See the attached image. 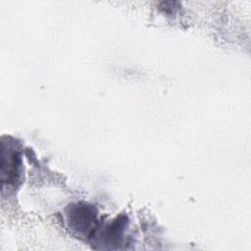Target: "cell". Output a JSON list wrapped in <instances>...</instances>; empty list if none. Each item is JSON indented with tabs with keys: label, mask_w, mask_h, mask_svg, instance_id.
Listing matches in <instances>:
<instances>
[{
	"label": "cell",
	"mask_w": 251,
	"mask_h": 251,
	"mask_svg": "<svg viewBox=\"0 0 251 251\" xmlns=\"http://www.w3.org/2000/svg\"><path fill=\"white\" fill-rule=\"evenodd\" d=\"M70 226L79 233L88 234L94 226L95 215L88 206H76L69 214Z\"/></svg>",
	"instance_id": "1"
},
{
	"label": "cell",
	"mask_w": 251,
	"mask_h": 251,
	"mask_svg": "<svg viewBox=\"0 0 251 251\" xmlns=\"http://www.w3.org/2000/svg\"><path fill=\"white\" fill-rule=\"evenodd\" d=\"M19 155L13 150L2 148L1 153V178L2 181L11 182L16 180L19 172Z\"/></svg>",
	"instance_id": "2"
}]
</instances>
